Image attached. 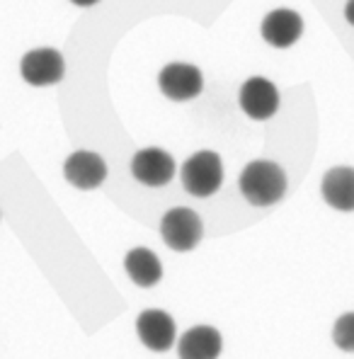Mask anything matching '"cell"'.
<instances>
[{
	"instance_id": "6da1fadb",
	"label": "cell",
	"mask_w": 354,
	"mask_h": 359,
	"mask_svg": "<svg viewBox=\"0 0 354 359\" xmlns=\"http://www.w3.org/2000/svg\"><path fill=\"white\" fill-rule=\"evenodd\" d=\"M287 172L274 161H250L238 177V189L252 207H274L287 194Z\"/></svg>"
},
{
	"instance_id": "5b68a950",
	"label": "cell",
	"mask_w": 354,
	"mask_h": 359,
	"mask_svg": "<svg viewBox=\"0 0 354 359\" xmlns=\"http://www.w3.org/2000/svg\"><path fill=\"white\" fill-rule=\"evenodd\" d=\"M158 88L172 102H189L204 90V76L194 63L172 61L158 73Z\"/></svg>"
},
{
	"instance_id": "4fadbf2b",
	"label": "cell",
	"mask_w": 354,
	"mask_h": 359,
	"mask_svg": "<svg viewBox=\"0 0 354 359\" xmlns=\"http://www.w3.org/2000/svg\"><path fill=\"white\" fill-rule=\"evenodd\" d=\"M124 269L129 274V279L141 289L156 287L163 279V262L148 248H131L124 257Z\"/></svg>"
},
{
	"instance_id": "8fae6325",
	"label": "cell",
	"mask_w": 354,
	"mask_h": 359,
	"mask_svg": "<svg viewBox=\"0 0 354 359\" xmlns=\"http://www.w3.org/2000/svg\"><path fill=\"white\" fill-rule=\"evenodd\" d=\"M224 352V337L211 325H194L177 340L179 359H219Z\"/></svg>"
},
{
	"instance_id": "277c9868",
	"label": "cell",
	"mask_w": 354,
	"mask_h": 359,
	"mask_svg": "<svg viewBox=\"0 0 354 359\" xmlns=\"http://www.w3.org/2000/svg\"><path fill=\"white\" fill-rule=\"evenodd\" d=\"M20 76L32 88L56 86L66 76V61H63L61 51L51 49V46H39V49H32L22 56Z\"/></svg>"
},
{
	"instance_id": "52a82bcc",
	"label": "cell",
	"mask_w": 354,
	"mask_h": 359,
	"mask_svg": "<svg viewBox=\"0 0 354 359\" xmlns=\"http://www.w3.org/2000/svg\"><path fill=\"white\" fill-rule=\"evenodd\" d=\"M175 161L168 151L158 149V146H148L134 153L131 158V175L136 182L146 184V187H165L175 177Z\"/></svg>"
},
{
	"instance_id": "9a60e30c",
	"label": "cell",
	"mask_w": 354,
	"mask_h": 359,
	"mask_svg": "<svg viewBox=\"0 0 354 359\" xmlns=\"http://www.w3.org/2000/svg\"><path fill=\"white\" fill-rule=\"evenodd\" d=\"M345 18H347V22L354 27V0H347V5H345Z\"/></svg>"
},
{
	"instance_id": "3957f363",
	"label": "cell",
	"mask_w": 354,
	"mask_h": 359,
	"mask_svg": "<svg viewBox=\"0 0 354 359\" xmlns=\"http://www.w3.org/2000/svg\"><path fill=\"white\" fill-rule=\"evenodd\" d=\"M161 238L170 250L189 252L202 243L204 238V224L197 211L187 207H175L165 211L161 219Z\"/></svg>"
},
{
	"instance_id": "8992f818",
	"label": "cell",
	"mask_w": 354,
	"mask_h": 359,
	"mask_svg": "<svg viewBox=\"0 0 354 359\" xmlns=\"http://www.w3.org/2000/svg\"><path fill=\"white\" fill-rule=\"evenodd\" d=\"M238 104H240V109L250 119L267 121V119H272L279 109V90L269 78L252 76L240 86Z\"/></svg>"
},
{
	"instance_id": "7a4b0ae2",
	"label": "cell",
	"mask_w": 354,
	"mask_h": 359,
	"mask_svg": "<svg viewBox=\"0 0 354 359\" xmlns=\"http://www.w3.org/2000/svg\"><path fill=\"white\" fill-rule=\"evenodd\" d=\"M224 161L216 151H197L182 163L179 180L187 194L207 199L216 194L224 184Z\"/></svg>"
},
{
	"instance_id": "30bf717a",
	"label": "cell",
	"mask_w": 354,
	"mask_h": 359,
	"mask_svg": "<svg viewBox=\"0 0 354 359\" xmlns=\"http://www.w3.org/2000/svg\"><path fill=\"white\" fill-rule=\"evenodd\" d=\"M260 34L274 49H289L304 34V18L296 10L277 8L272 13H267V18L262 20Z\"/></svg>"
},
{
	"instance_id": "2e32d148",
	"label": "cell",
	"mask_w": 354,
	"mask_h": 359,
	"mask_svg": "<svg viewBox=\"0 0 354 359\" xmlns=\"http://www.w3.org/2000/svg\"><path fill=\"white\" fill-rule=\"evenodd\" d=\"M73 5H78V8H93V5H97L100 0H71Z\"/></svg>"
},
{
	"instance_id": "5bb4252c",
	"label": "cell",
	"mask_w": 354,
	"mask_h": 359,
	"mask_svg": "<svg viewBox=\"0 0 354 359\" xmlns=\"http://www.w3.org/2000/svg\"><path fill=\"white\" fill-rule=\"evenodd\" d=\"M332 342L342 352H354V313H345L332 325Z\"/></svg>"
},
{
	"instance_id": "7c38bea8",
	"label": "cell",
	"mask_w": 354,
	"mask_h": 359,
	"mask_svg": "<svg viewBox=\"0 0 354 359\" xmlns=\"http://www.w3.org/2000/svg\"><path fill=\"white\" fill-rule=\"evenodd\" d=\"M320 194L325 204L335 211H354V168L337 165L325 172L320 182Z\"/></svg>"
},
{
	"instance_id": "9c48e42d",
	"label": "cell",
	"mask_w": 354,
	"mask_h": 359,
	"mask_svg": "<svg viewBox=\"0 0 354 359\" xmlns=\"http://www.w3.org/2000/svg\"><path fill=\"white\" fill-rule=\"evenodd\" d=\"M63 177L76 189L90 192V189H97L107 180V163L95 151H76L63 163Z\"/></svg>"
},
{
	"instance_id": "ba28073f",
	"label": "cell",
	"mask_w": 354,
	"mask_h": 359,
	"mask_svg": "<svg viewBox=\"0 0 354 359\" xmlns=\"http://www.w3.org/2000/svg\"><path fill=\"white\" fill-rule=\"evenodd\" d=\"M136 335L151 352H168L177 340V328L170 313L161 309H148L136 318Z\"/></svg>"
}]
</instances>
